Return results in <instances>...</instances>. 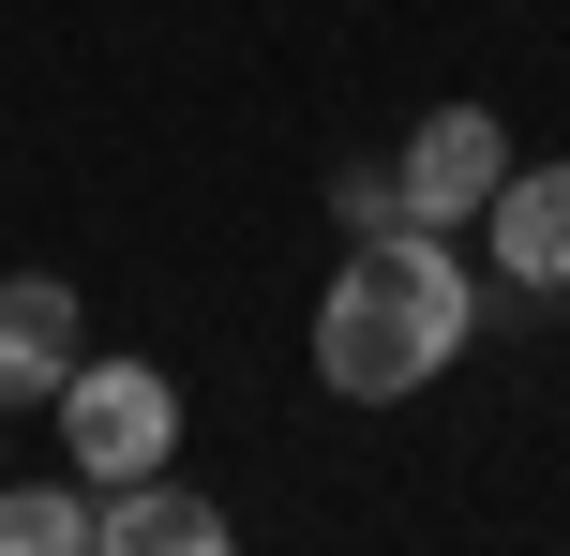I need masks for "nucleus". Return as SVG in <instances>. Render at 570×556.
<instances>
[{
    "mask_svg": "<svg viewBox=\"0 0 570 556\" xmlns=\"http://www.w3.org/2000/svg\"><path fill=\"white\" fill-rule=\"evenodd\" d=\"M46 421H60V451H76L90 497H120V481H166V467H180V377H166V361H76Z\"/></svg>",
    "mask_w": 570,
    "mask_h": 556,
    "instance_id": "2",
    "label": "nucleus"
},
{
    "mask_svg": "<svg viewBox=\"0 0 570 556\" xmlns=\"http://www.w3.org/2000/svg\"><path fill=\"white\" fill-rule=\"evenodd\" d=\"M465 331H481L465 256L435 226H391V241H345L331 301H315V377H331L345 407H405V391H435L465 361Z\"/></svg>",
    "mask_w": 570,
    "mask_h": 556,
    "instance_id": "1",
    "label": "nucleus"
},
{
    "mask_svg": "<svg viewBox=\"0 0 570 556\" xmlns=\"http://www.w3.org/2000/svg\"><path fill=\"white\" fill-rule=\"evenodd\" d=\"M481 241H495V286L541 316V301L570 286V166H511L495 211H481Z\"/></svg>",
    "mask_w": 570,
    "mask_h": 556,
    "instance_id": "5",
    "label": "nucleus"
},
{
    "mask_svg": "<svg viewBox=\"0 0 570 556\" xmlns=\"http://www.w3.org/2000/svg\"><path fill=\"white\" fill-rule=\"evenodd\" d=\"M90 481H0V556H90Z\"/></svg>",
    "mask_w": 570,
    "mask_h": 556,
    "instance_id": "7",
    "label": "nucleus"
},
{
    "mask_svg": "<svg viewBox=\"0 0 570 556\" xmlns=\"http://www.w3.org/2000/svg\"><path fill=\"white\" fill-rule=\"evenodd\" d=\"M90 556H240V527L210 497H180V481H120L90 511Z\"/></svg>",
    "mask_w": 570,
    "mask_h": 556,
    "instance_id": "6",
    "label": "nucleus"
},
{
    "mask_svg": "<svg viewBox=\"0 0 570 556\" xmlns=\"http://www.w3.org/2000/svg\"><path fill=\"white\" fill-rule=\"evenodd\" d=\"M391 181H405V226H481L495 211V181H511V136H495V106H435L421 136L391 150Z\"/></svg>",
    "mask_w": 570,
    "mask_h": 556,
    "instance_id": "3",
    "label": "nucleus"
},
{
    "mask_svg": "<svg viewBox=\"0 0 570 556\" xmlns=\"http://www.w3.org/2000/svg\"><path fill=\"white\" fill-rule=\"evenodd\" d=\"M90 361V301L60 271H0V421L16 407H60V377Z\"/></svg>",
    "mask_w": 570,
    "mask_h": 556,
    "instance_id": "4",
    "label": "nucleus"
},
{
    "mask_svg": "<svg viewBox=\"0 0 570 556\" xmlns=\"http://www.w3.org/2000/svg\"><path fill=\"white\" fill-rule=\"evenodd\" d=\"M331 226H345V241H391V226H405V181H391V166H331Z\"/></svg>",
    "mask_w": 570,
    "mask_h": 556,
    "instance_id": "8",
    "label": "nucleus"
}]
</instances>
